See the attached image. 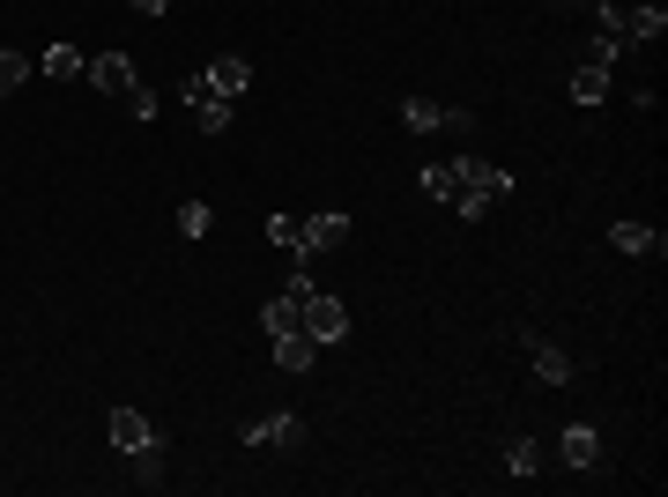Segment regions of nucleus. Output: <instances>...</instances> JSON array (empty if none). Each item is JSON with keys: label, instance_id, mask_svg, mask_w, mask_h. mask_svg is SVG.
<instances>
[{"label": "nucleus", "instance_id": "obj_1", "mask_svg": "<svg viewBox=\"0 0 668 497\" xmlns=\"http://www.w3.org/2000/svg\"><path fill=\"white\" fill-rule=\"evenodd\" d=\"M454 171H460V194H454L446 208H460L468 223H483V215H491V208L512 194V171H505V164H483V157H454Z\"/></svg>", "mask_w": 668, "mask_h": 497}, {"label": "nucleus", "instance_id": "obj_2", "mask_svg": "<svg viewBox=\"0 0 668 497\" xmlns=\"http://www.w3.org/2000/svg\"><path fill=\"white\" fill-rule=\"evenodd\" d=\"M238 446H246V453H297V446H305V415L268 409L260 423H246V431H238Z\"/></svg>", "mask_w": 668, "mask_h": 497}, {"label": "nucleus", "instance_id": "obj_3", "mask_svg": "<svg viewBox=\"0 0 668 497\" xmlns=\"http://www.w3.org/2000/svg\"><path fill=\"white\" fill-rule=\"evenodd\" d=\"M297 327L327 349V341H342V334H349V305H342V297H327V290H312L305 305H297Z\"/></svg>", "mask_w": 668, "mask_h": 497}, {"label": "nucleus", "instance_id": "obj_4", "mask_svg": "<svg viewBox=\"0 0 668 497\" xmlns=\"http://www.w3.org/2000/svg\"><path fill=\"white\" fill-rule=\"evenodd\" d=\"M178 104L194 112V126H201V134H223V126H231V112H238L231 97H215V89H201V75H186V83H178Z\"/></svg>", "mask_w": 668, "mask_h": 497}, {"label": "nucleus", "instance_id": "obj_5", "mask_svg": "<svg viewBox=\"0 0 668 497\" xmlns=\"http://www.w3.org/2000/svg\"><path fill=\"white\" fill-rule=\"evenodd\" d=\"M342 238H349V215H342V208H320V215H305V223H297V260L334 252Z\"/></svg>", "mask_w": 668, "mask_h": 497}, {"label": "nucleus", "instance_id": "obj_6", "mask_svg": "<svg viewBox=\"0 0 668 497\" xmlns=\"http://www.w3.org/2000/svg\"><path fill=\"white\" fill-rule=\"evenodd\" d=\"M104 438H112V453H141V446H157V423L141 409H112L104 415Z\"/></svg>", "mask_w": 668, "mask_h": 497}, {"label": "nucleus", "instance_id": "obj_7", "mask_svg": "<svg viewBox=\"0 0 668 497\" xmlns=\"http://www.w3.org/2000/svg\"><path fill=\"white\" fill-rule=\"evenodd\" d=\"M201 89H215V97H231V104H238V97L252 89V60H238V52L209 60V67H201Z\"/></svg>", "mask_w": 668, "mask_h": 497}, {"label": "nucleus", "instance_id": "obj_8", "mask_svg": "<svg viewBox=\"0 0 668 497\" xmlns=\"http://www.w3.org/2000/svg\"><path fill=\"white\" fill-rule=\"evenodd\" d=\"M83 75H89V83H97V89H104V97H126V89L141 83V75H134V60H126V52H97V60H89Z\"/></svg>", "mask_w": 668, "mask_h": 497}, {"label": "nucleus", "instance_id": "obj_9", "mask_svg": "<svg viewBox=\"0 0 668 497\" xmlns=\"http://www.w3.org/2000/svg\"><path fill=\"white\" fill-rule=\"evenodd\" d=\"M609 246H617V252H631V260H646V252L661 260V252H668V238L654 231V223H609Z\"/></svg>", "mask_w": 668, "mask_h": 497}, {"label": "nucleus", "instance_id": "obj_10", "mask_svg": "<svg viewBox=\"0 0 668 497\" xmlns=\"http://www.w3.org/2000/svg\"><path fill=\"white\" fill-rule=\"evenodd\" d=\"M668 38V8L646 0V8H624V45H661Z\"/></svg>", "mask_w": 668, "mask_h": 497}, {"label": "nucleus", "instance_id": "obj_11", "mask_svg": "<svg viewBox=\"0 0 668 497\" xmlns=\"http://www.w3.org/2000/svg\"><path fill=\"white\" fill-rule=\"evenodd\" d=\"M557 453H565V468H594L602 460V438H594V423H565V438H557Z\"/></svg>", "mask_w": 668, "mask_h": 497}, {"label": "nucleus", "instance_id": "obj_12", "mask_svg": "<svg viewBox=\"0 0 668 497\" xmlns=\"http://www.w3.org/2000/svg\"><path fill=\"white\" fill-rule=\"evenodd\" d=\"M83 67H89V52H75L67 38H52V45L38 52V75H52V83H75Z\"/></svg>", "mask_w": 668, "mask_h": 497}, {"label": "nucleus", "instance_id": "obj_13", "mask_svg": "<svg viewBox=\"0 0 668 497\" xmlns=\"http://www.w3.org/2000/svg\"><path fill=\"white\" fill-rule=\"evenodd\" d=\"M528 357H535V378H543V386H572V357H565L557 341H535V334H528Z\"/></svg>", "mask_w": 668, "mask_h": 497}, {"label": "nucleus", "instance_id": "obj_14", "mask_svg": "<svg viewBox=\"0 0 668 497\" xmlns=\"http://www.w3.org/2000/svg\"><path fill=\"white\" fill-rule=\"evenodd\" d=\"M275 364H283V372H312V364H320V341H312L305 327H297V334H275Z\"/></svg>", "mask_w": 668, "mask_h": 497}, {"label": "nucleus", "instance_id": "obj_15", "mask_svg": "<svg viewBox=\"0 0 668 497\" xmlns=\"http://www.w3.org/2000/svg\"><path fill=\"white\" fill-rule=\"evenodd\" d=\"M602 97H609V67H602V60H586L580 75H572V104H586V112H594Z\"/></svg>", "mask_w": 668, "mask_h": 497}, {"label": "nucleus", "instance_id": "obj_16", "mask_svg": "<svg viewBox=\"0 0 668 497\" xmlns=\"http://www.w3.org/2000/svg\"><path fill=\"white\" fill-rule=\"evenodd\" d=\"M401 126H409V134H438V126H446V104H431V97H401Z\"/></svg>", "mask_w": 668, "mask_h": 497}, {"label": "nucleus", "instance_id": "obj_17", "mask_svg": "<svg viewBox=\"0 0 668 497\" xmlns=\"http://www.w3.org/2000/svg\"><path fill=\"white\" fill-rule=\"evenodd\" d=\"M126 460H134V483H141V490H164V438L141 446V453H126Z\"/></svg>", "mask_w": 668, "mask_h": 497}, {"label": "nucleus", "instance_id": "obj_18", "mask_svg": "<svg viewBox=\"0 0 668 497\" xmlns=\"http://www.w3.org/2000/svg\"><path fill=\"white\" fill-rule=\"evenodd\" d=\"M260 327H268V341H275V334H297V297H290V290H283V297H268Z\"/></svg>", "mask_w": 668, "mask_h": 497}, {"label": "nucleus", "instance_id": "obj_19", "mask_svg": "<svg viewBox=\"0 0 668 497\" xmlns=\"http://www.w3.org/2000/svg\"><path fill=\"white\" fill-rule=\"evenodd\" d=\"M417 178H423V194H431V201H454V194H460V171L454 164H423Z\"/></svg>", "mask_w": 668, "mask_h": 497}, {"label": "nucleus", "instance_id": "obj_20", "mask_svg": "<svg viewBox=\"0 0 668 497\" xmlns=\"http://www.w3.org/2000/svg\"><path fill=\"white\" fill-rule=\"evenodd\" d=\"M30 67H38V60H23L15 45H0V97H8V89H23V83H30Z\"/></svg>", "mask_w": 668, "mask_h": 497}, {"label": "nucleus", "instance_id": "obj_21", "mask_svg": "<svg viewBox=\"0 0 668 497\" xmlns=\"http://www.w3.org/2000/svg\"><path fill=\"white\" fill-rule=\"evenodd\" d=\"M505 468H512V475H535V468H543V446H535V438H505Z\"/></svg>", "mask_w": 668, "mask_h": 497}, {"label": "nucleus", "instance_id": "obj_22", "mask_svg": "<svg viewBox=\"0 0 668 497\" xmlns=\"http://www.w3.org/2000/svg\"><path fill=\"white\" fill-rule=\"evenodd\" d=\"M157 112H164V104H157V89H149V83H134V89H126V120H134V126H149Z\"/></svg>", "mask_w": 668, "mask_h": 497}, {"label": "nucleus", "instance_id": "obj_23", "mask_svg": "<svg viewBox=\"0 0 668 497\" xmlns=\"http://www.w3.org/2000/svg\"><path fill=\"white\" fill-rule=\"evenodd\" d=\"M594 38H617V45H624V8H617V0H594Z\"/></svg>", "mask_w": 668, "mask_h": 497}, {"label": "nucleus", "instance_id": "obj_24", "mask_svg": "<svg viewBox=\"0 0 668 497\" xmlns=\"http://www.w3.org/2000/svg\"><path fill=\"white\" fill-rule=\"evenodd\" d=\"M209 223H215L209 201H186V208H178V231H186V238H209Z\"/></svg>", "mask_w": 668, "mask_h": 497}, {"label": "nucleus", "instance_id": "obj_25", "mask_svg": "<svg viewBox=\"0 0 668 497\" xmlns=\"http://www.w3.org/2000/svg\"><path fill=\"white\" fill-rule=\"evenodd\" d=\"M268 238H275L283 252H297V215H268Z\"/></svg>", "mask_w": 668, "mask_h": 497}, {"label": "nucleus", "instance_id": "obj_26", "mask_svg": "<svg viewBox=\"0 0 668 497\" xmlns=\"http://www.w3.org/2000/svg\"><path fill=\"white\" fill-rule=\"evenodd\" d=\"M134 8H141V15H164V8H171V0H134Z\"/></svg>", "mask_w": 668, "mask_h": 497}]
</instances>
